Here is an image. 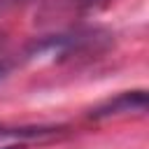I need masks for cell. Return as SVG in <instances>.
Segmentation results:
<instances>
[{"label":"cell","instance_id":"6da1fadb","mask_svg":"<svg viewBox=\"0 0 149 149\" xmlns=\"http://www.w3.org/2000/svg\"><path fill=\"white\" fill-rule=\"evenodd\" d=\"M147 109V93L144 91H126L114 95L112 100L98 105L91 109V119H109V116H121V114H144Z\"/></svg>","mask_w":149,"mask_h":149},{"label":"cell","instance_id":"7a4b0ae2","mask_svg":"<svg viewBox=\"0 0 149 149\" xmlns=\"http://www.w3.org/2000/svg\"><path fill=\"white\" fill-rule=\"evenodd\" d=\"M54 133V128H0V140L2 137H42Z\"/></svg>","mask_w":149,"mask_h":149},{"label":"cell","instance_id":"3957f363","mask_svg":"<svg viewBox=\"0 0 149 149\" xmlns=\"http://www.w3.org/2000/svg\"><path fill=\"white\" fill-rule=\"evenodd\" d=\"M109 0H79V5L81 7H86V9H98V7H105Z\"/></svg>","mask_w":149,"mask_h":149},{"label":"cell","instance_id":"277c9868","mask_svg":"<svg viewBox=\"0 0 149 149\" xmlns=\"http://www.w3.org/2000/svg\"><path fill=\"white\" fill-rule=\"evenodd\" d=\"M7 149H21V147H7Z\"/></svg>","mask_w":149,"mask_h":149}]
</instances>
